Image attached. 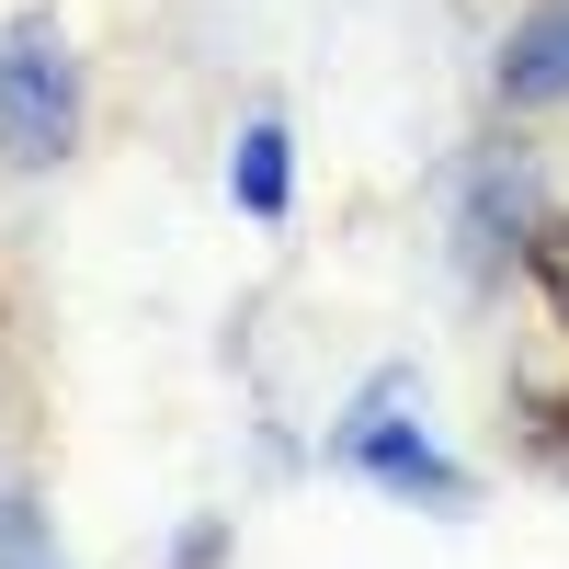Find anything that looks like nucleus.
Wrapping results in <instances>:
<instances>
[{
	"label": "nucleus",
	"instance_id": "2",
	"mask_svg": "<svg viewBox=\"0 0 569 569\" xmlns=\"http://www.w3.org/2000/svg\"><path fill=\"white\" fill-rule=\"evenodd\" d=\"M330 467H353V479H376V490H399V501H433V512H467L479 501V479L410 421V376H376V388L353 399V421L330 433Z\"/></svg>",
	"mask_w": 569,
	"mask_h": 569
},
{
	"label": "nucleus",
	"instance_id": "6",
	"mask_svg": "<svg viewBox=\"0 0 569 569\" xmlns=\"http://www.w3.org/2000/svg\"><path fill=\"white\" fill-rule=\"evenodd\" d=\"M0 569H69L58 547H46V525H34V501H0Z\"/></svg>",
	"mask_w": 569,
	"mask_h": 569
},
{
	"label": "nucleus",
	"instance_id": "4",
	"mask_svg": "<svg viewBox=\"0 0 569 569\" xmlns=\"http://www.w3.org/2000/svg\"><path fill=\"white\" fill-rule=\"evenodd\" d=\"M228 194H240V217H284V194H297V149H284L273 114L240 126V149H228Z\"/></svg>",
	"mask_w": 569,
	"mask_h": 569
},
{
	"label": "nucleus",
	"instance_id": "5",
	"mask_svg": "<svg viewBox=\"0 0 569 569\" xmlns=\"http://www.w3.org/2000/svg\"><path fill=\"white\" fill-rule=\"evenodd\" d=\"M525 273H536V297H547V319L569 330V217H536V240H525Z\"/></svg>",
	"mask_w": 569,
	"mask_h": 569
},
{
	"label": "nucleus",
	"instance_id": "7",
	"mask_svg": "<svg viewBox=\"0 0 569 569\" xmlns=\"http://www.w3.org/2000/svg\"><path fill=\"white\" fill-rule=\"evenodd\" d=\"M547 445H558V456H569V399H558V410H547Z\"/></svg>",
	"mask_w": 569,
	"mask_h": 569
},
{
	"label": "nucleus",
	"instance_id": "1",
	"mask_svg": "<svg viewBox=\"0 0 569 569\" xmlns=\"http://www.w3.org/2000/svg\"><path fill=\"white\" fill-rule=\"evenodd\" d=\"M69 149H80V46L58 12H12L0 23V160L58 171Z\"/></svg>",
	"mask_w": 569,
	"mask_h": 569
},
{
	"label": "nucleus",
	"instance_id": "3",
	"mask_svg": "<svg viewBox=\"0 0 569 569\" xmlns=\"http://www.w3.org/2000/svg\"><path fill=\"white\" fill-rule=\"evenodd\" d=\"M501 103H569V0H536L501 34Z\"/></svg>",
	"mask_w": 569,
	"mask_h": 569
}]
</instances>
